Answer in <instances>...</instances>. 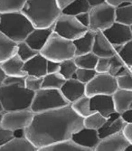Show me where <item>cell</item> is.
I'll use <instances>...</instances> for the list:
<instances>
[{
    "mask_svg": "<svg viewBox=\"0 0 132 151\" xmlns=\"http://www.w3.org/2000/svg\"><path fill=\"white\" fill-rule=\"evenodd\" d=\"M82 127L83 118L79 116L68 104L34 113L31 124L24 130L25 137L39 150L56 142L72 139V136Z\"/></svg>",
    "mask_w": 132,
    "mask_h": 151,
    "instance_id": "cell-1",
    "label": "cell"
},
{
    "mask_svg": "<svg viewBox=\"0 0 132 151\" xmlns=\"http://www.w3.org/2000/svg\"><path fill=\"white\" fill-rule=\"evenodd\" d=\"M21 12L27 17L34 28L52 26L62 15L55 0H26Z\"/></svg>",
    "mask_w": 132,
    "mask_h": 151,
    "instance_id": "cell-2",
    "label": "cell"
},
{
    "mask_svg": "<svg viewBox=\"0 0 132 151\" xmlns=\"http://www.w3.org/2000/svg\"><path fill=\"white\" fill-rule=\"evenodd\" d=\"M34 96V91L22 83L0 84V101L4 111L30 109Z\"/></svg>",
    "mask_w": 132,
    "mask_h": 151,
    "instance_id": "cell-3",
    "label": "cell"
},
{
    "mask_svg": "<svg viewBox=\"0 0 132 151\" xmlns=\"http://www.w3.org/2000/svg\"><path fill=\"white\" fill-rule=\"evenodd\" d=\"M34 28L21 11L0 14V32L16 43L24 41Z\"/></svg>",
    "mask_w": 132,
    "mask_h": 151,
    "instance_id": "cell-4",
    "label": "cell"
},
{
    "mask_svg": "<svg viewBox=\"0 0 132 151\" xmlns=\"http://www.w3.org/2000/svg\"><path fill=\"white\" fill-rule=\"evenodd\" d=\"M39 52L46 60L61 63L65 60L74 58L75 47L72 41L65 39L52 32L46 44Z\"/></svg>",
    "mask_w": 132,
    "mask_h": 151,
    "instance_id": "cell-5",
    "label": "cell"
},
{
    "mask_svg": "<svg viewBox=\"0 0 132 151\" xmlns=\"http://www.w3.org/2000/svg\"><path fill=\"white\" fill-rule=\"evenodd\" d=\"M70 104L62 96L60 90L42 88L34 92L30 109L34 113L43 112L62 108Z\"/></svg>",
    "mask_w": 132,
    "mask_h": 151,
    "instance_id": "cell-6",
    "label": "cell"
},
{
    "mask_svg": "<svg viewBox=\"0 0 132 151\" xmlns=\"http://www.w3.org/2000/svg\"><path fill=\"white\" fill-rule=\"evenodd\" d=\"M89 30L92 32L104 31L116 21V7L108 3L90 7Z\"/></svg>",
    "mask_w": 132,
    "mask_h": 151,
    "instance_id": "cell-7",
    "label": "cell"
},
{
    "mask_svg": "<svg viewBox=\"0 0 132 151\" xmlns=\"http://www.w3.org/2000/svg\"><path fill=\"white\" fill-rule=\"evenodd\" d=\"M88 30V27L82 24L74 16L66 15L62 13L54 24V32L71 41L81 37Z\"/></svg>",
    "mask_w": 132,
    "mask_h": 151,
    "instance_id": "cell-8",
    "label": "cell"
},
{
    "mask_svg": "<svg viewBox=\"0 0 132 151\" xmlns=\"http://www.w3.org/2000/svg\"><path fill=\"white\" fill-rule=\"evenodd\" d=\"M118 89L116 77L108 73H96L90 81L85 84V95L91 97L94 95H112Z\"/></svg>",
    "mask_w": 132,
    "mask_h": 151,
    "instance_id": "cell-9",
    "label": "cell"
},
{
    "mask_svg": "<svg viewBox=\"0 0 132 151\" xmlns=\"http://www.w3.org/2000/svg\"><path fill=\"white\" fill-rule=\"evenodd\" d=\"M34 115V113L30 109L4 111L1 127L12 131L19 129H26L31 124Z\"/></svg>",
    "mask_w": 132,
    "mask_h": 151,
    "instance_id": "cell-10",
    "label": "cell"
},
{
    "mask_svg": "<svg viewBox=\"0 0 132 151\" xmlns=\"http://www.w3.org/2000/svg\"><path fill=\"white\" fill-rule=\"evenodd\" d=\"M102 33L113 46L123 45L132 39L129 25H126L116 21L109 28L102 31Z\"/></svg>",
    "mask_w": 132,
    "mask_h": 151,
    "instance_id": "cell-11",
    "label": "cell"
},
{
    "mask_svg": "<svg viewBox=\"0 0 132 151\" xmlns=\"http://www.w3.org/2000/svg\"><path fill=\"white\" fill-rule=\"evenodd\" d=\"M72 139L88 151H94L100 140L98 130L85 127H82L81 129L76 131L72 136Z\"/></svg>",
    "mask_w": 132,
    "mask_h": 151,
    "instance_id": "cell-12",
    "label": "cell"
},
{
    "mask_svg": "<svg viewBox=\"0 0 132 151\" xmlns=\"http://www.w3.org/2000/svg\"><path fill=\"white\" fill-rule=\"evenodd\" d=\"M128 144L121 131L100 139L94 151H124Z\"/></svg>",
    "mask_w": 132,
    "mask_h": 151,
    "instance_id": "cell-13",
    "label": "cell"
},
{
    "mask_svg": "<svg viewBox=\"0 0 132 151\" xmlns=\"http://www.w3.org/2000/svg\"><path fill=\"white\" fill-rule=\"evenodd\" d=\"M62 96L70 104L85 95V84L75 78L65 80L60 89Z\"/></svg>",
    "mask_w": 132,
    "mask_h": 151,
    "instance_id": "cell-14",
    "label": "cell"
},
{
    "mask_svg": "<svg viewBox=\"0 0 132 151\" xmlns=\"http://www.w3.org/2000/svg\"><path fill=\"white\" fill-rule=\"evenodd\" d=\"M90 102L92 111H98L106 118L115 112L112 95L100 94L91 96L90 97Z\"/></svg>",
    "mask_w": 132,
    "mask_h": 151,
    "instance_id": "cell-15",
    "label": "cell"
},
{
    "mask_svg": "<svg viewBox=\"0 0 132 151\" xmlns=\"http://www.w3.org/2000/svg\"><path fill=\"white\" fill-rule=\"evenodd\" d=\"M52 32H54V25L46 27V28H34L25 38L24 42L33 49L40 52Z\"/></svg>",
    "mask_w": 132,
    "mask_h": 151,
    "instance_id": "cell-16",
    "label": "cell"
},
{
    "mask_svg": "<svg viewBox=\"0 0 132 151\" xmlns=\"http://www.w3.org/2000/svg\"><path fill=\"white\" fill-rule=\"evenodd\" d=\"M125 125H126V122L121 117V114L116 111L113 112L107 118L106 122L104 123V125L100 129H98V134H99L100 139L105 138V137L112 135V134L121 132Z\"/></svg>",
    "mask_w": 132,
    "mask_h": 151,
    "instance_id": "cell-17",
    "label": "cell"
},
{
    "mask_svg": "<svg viewBox=\"0 0 132 151\" xmlns=\"http://www.w3.org/2000/svg\"><path fill=\"white\" fill-rule=\"evenodd\" d=\"M47 60L38 52L36 55L24 63V71L26 75L44 77L47 73Z\"/></svg>",
    "mask_w": 132,
    "mask_h": 151,
    "instance_id": "cell-18",
    "label": "cell"
},
{
    "mask_svg": "<svg viewBox=\"0 0 132 151\" xmlns=\"http://www.w3.org/2000/svg\"><path fill=\"white\" fill-rule=\"evenodd\" d=\"M92 52L98 57H112L117 54L114 46L110 43L101 31L96 32L94 35V42L92 46Z\"/></svg>",
    "mask_w": 132,
    "mask_h": 151,
    "instance_id": "cell-19",
    "label": "cell"
},
{
    "mask_svg": "<svg viewBox=\"0 0 132 151\" xmlns=\"http://www.w3.org/2000/svg\"><path fill=\"white\" fill-rule=\"evenodd\" d=\"M112 99L115 111L121 114L130 107L132 102V91L118 88L112 94Z\"/></svg>",
    "mask_w": 132,
    "mask_h": 151,
    "instance_id": "cell-20",
    "label": "cell"
},
{
    "mask_svg": "<svg viewBox=\"0 0 132 151\" xmlns=\"http://www.w3.org/2000/svg\"><path fill=\"white\" fill-rule=\"evenodd\" d=\"M24 63L20 57L15 53L14 55L6 60L1 63V66L5 73L7 76H18L25 77L26 73L24 71Z\"/></svg>",
    "mask_w": 132,
    "mask_h": 151,
    "instance_id": "cell-21",
    "label": "cell"
},
{
    "mask_svg": "<svg viewBox=\"0 0 132 151\" xmlns=\"http://www.w3.org/2000/svg\"><path fill=\"white\" fill-rule=\"evenodd\" d=\"M0 151H38V148L26 137H14L8 143L0 147Z\"/></svg>",
    "mask_w": 132,
    "mask_h": 151,
    "instance_id": "cell-22",
    "label": "cell"
},
{
    "mask_svg": "<svg viewBox=\"0 0 132 151\" xmlns=\"http://www.w3.org/2000/svg\"><path fill=\"white\" fill-rule=\"evenodd\" d=\"M95 33L88 30L83 35L72 41L75 47V56L88 53L92 51Z\"/></svg>",
    "mask_w": 132,
    "mask_h": 151,
    "instance_id": "cell-23",
    "label": "cell"
},
{
    "mask_svg": "<svg viewBox=\"0 0 132 151\" xmlns=\"http://www.w3.org/2000/svg\"><path fill=\"white\" fill-rule=\"evenodd\" d=\"M17 43L0 32V63L16 53Z\"/></svg>",
    "mask_w": 132,
    "mask_h": 151,
    "instance_id": "cell-24",
    "label": "cell"
},
{
    "mask_svg": "<svg viewBox=\"0 0 132 151\" xmlns=\"http://www.w3.org/2000/svg\"><path fill=\"white\" fill-rule=\"evenodd\" d=\"M38 151H88V150L81 146H79L72 139H70L42 147Z\"/></svg>",
    "mask_w": 132,
    "mask_h": 151,
    "instance_id": "cell-25",
    "label": "cell"
},
{
    "mask_svg": "<svg viewBox=\"0 0 132 151\" xmlns=\"http://www.w3.org/2000/svg\"><path fill=\"white\" fill-rule=\"evenodd\" d=\"M70 105L73 111L82 118H85L92 112V111L90 109V97L87 95H84L82 97L79 98L78 100L72 102Z\"/></svg>",
    "mask_w": 132,
    "mask_h": 151,
    "instance_id": "cell-26",
    "label": "cell"
},
{
    "mask_svg": "<svg viewBox=\"0 0 132 151\" xmlns=\"http://www.w3.org/2000/svg\"><path fill=\"white\" fill-rule=\"evenodd\" d=\"M98 59L99 57L92 52L81 54V55H76L73 58L77 67L83 68V69H95Z\"/></svg>",
    "mask_w": 132,
    "mask_h": 151,
    "instance_id": "cell-27",
    "label": "cell"
},
{
    "mask_svg": "<svg viewBox=\"0 0 132 151\" xmlns=\"http://www.w3.org/2000/svg\"><path fill=\"white\" fill-rule=\"evenodd\" d=\"M90 6L89 5L87 0H74L70 5L63 8L62 10V13L75 17L81 13L90 11Z\"/></svg>",
    "mask_w": 132,
    "mask_h": 151,
    "instance_id": "cell-28",
    "label": "cell"
},
{
    "mask_svg": "<svg viewBox=\"0 0 132 151\" xmlns=\"http://www.w3.org/2000/svg\"><path fill=\"white\" fill-rule=\"evenodd\" d=\"M106 119L107 118L101 115L100 112L92 111L90 115L83 118V127L98 130L104 125Z\"/></svg>",
    "mask_w": 132,
    "mask_h": 151,
    "instance_id": "cell-29",
    "label": "cell"
},
{
    "mask_svg": "<svg viewBox=\"0 0 132 151\" xmlns=\"http://www.w3.org/2000/svg\"><path fill=\"white\" fill-rule=\"evenodd\" d=\"M65 79L59 73H46L43 77V85L42 88L45 89H57L60 90L64 83Z\"/></svg>",
    "mask_w": 132,
    "mask_h": 151,
    "instance_id": "cell-30",
    "label": "cell"
},
{
    "mask_svg": "<svg viewBox=\"0 0 132 151\" xmlns=\"http://www.w3.org/2000/svg\"><path fill=\"white\" fill-rule=\"evenodd\" d=\"M116 22L126 25L132 24V4L116 7Z\"/></svg>",
    "mask_w": 132,
    "mask_h": 151,
    "instance_id": "cell-31",
    "label": "cell"
},
{
    "mask_svg": "<svg viewBox=\"0 0 132 151\" xmlns=\"http://www.w3.org/2000/svg\"><path fill=\"white\" fill-rule=\"evenodd\" d=\"M26 0H0V14L21 11Z\"/></svg>",
    "mask_w": 132,
    "mask_h": 151,
    "instance_id": "cell-32",
    "label": "cell"
},
{
    "mask_svg": "<svg viewBox=\"0 0 132 151\" xmlns=\"http://www.w3.org/2000/svg\"><path fill=\"white\" fill-rule=\"evenodd\" d=\"M77 65L72 59H68L60 63V69H59V73L65 79L68 80L71 78H73L76 70H77Z\"/></svg>",
    "mask_w": 132,
    "mask_h": 151,
    "instance_id": "cell-33",
    "label": "cell"
},
{
    "mask_svg": "<svg viewBox=\"0 0 132 151\" xmlns=\"http://www.w3.org/2000/svg\"><path fill=\"white\" fill-rule=\"evenodd\" d=\"M36 50L33 49L30 47L27 44H26L24 41L20 43H17V48H16V54L20 57V59L23 62H25L29 60L30 58L34 57V55L38 53Z\"/></svg>",
    "mask_w": 132,
    "mask_h": 151,
    "instance_id": "cell-34",
    "label": "cell"
},
{
    "mask_svg": "<svg viewBox=\"0 0 132 151\" xmlns=\"http://www.w3.org/2000/svg\"><path fill=\"white\" fill-rule=\"evenodd\" d=\"M118 55L121 57L125 65L132 67V39L122 45L121 49L118 52Z\"/></svg>",
    "mask_w": 132,
    "mask_h": 151,
    "instance_id": "cell-35",
    "label": "cell"
},
{
    "mask_svg": "<svg viewBox=\"0 0 132 151\" xmlns=\"http://www.w3.org/2000/svg\"><path fill=\"white\" fill-rule=\"evenodd\" d=\"M96 71L94 69H83V68H77L76 73L73 78L80 81L84 84H87L89 81H90L95 75Z\"/></svg>",
    "mask_w": 132,
    "mask_h": 151,
    "instance_id": "cell-36",
    "label": "cell"
},
{
    "mask_svg": "<svg viewBox=\"0 0 132 151\" xmlns=\"http://www.w3.org/2000/svg\"><path fill=\"white\" fill-rule=\"evenodd\" d=\"M24 85L26 89L31 90L33 91H36L38 90L42 89L43 85V77H37V76H31L26 75L24 77Z\"/></svg>",
    "mask_w": 132,
    "mask_h": 151,
    "instance_id": "cell-37",
    "label": "cell"
},
{
    "mask_svg": "<svg viewBox=\"0 0 132 151\" xmlns=\"http://www.w3.org/2000/svg\"><path fill=\"white\" fill-rule=\"evenodd\" d=\"M118 88L132 91V73H127L125 75L116 77Z\"/></svg>",
    "mask_w": 132,
    "mask_h": 151,
    "instance_id": "cell-38",
    "label": "cell"
},
{
    "mask_svg": "<svg viewBox=\"0 0 132 151\" xmlns=\"http://www.w3.org/2000/svg\"><path fill=\"white\" fill-rule=\"evenodd\" d=\"M124 65H125V63L121 59V57L118 55V53L115 54L114 56L110 57V69H109L108 73H110V75L115 77L117 73L120 71L121 68Z\"/></svg>",
    "mask_w": 132,
    "mask_h": 151,
    "instance_id": "cell-39",
    "label": "cell"
},
{
    "mask_svg": "<svg viewBox=\"0 0 132 151\" xmlns=\"http://www.w3.org/2000/svg\"><path fill=\"white\" fill-rule=\"evenodd\" d=\"M110 65V57H99L98 62L95 66V71L97 73H108Z\"/></svg>",
    "mask_w": 132,
    "mask_h": 151,
    "instance_id": "cell-40",
    "label": "cell"
},
{
    "mask_svg": "<svg viewBox=\"0 0 132 151\" xmlns=\"http://www.w3.org/2000/svg\"><path fill=\"white\" fill-rule=\"evenodd\" d=\"M14 138V131L0 126V147L5 146Z\"/></svg>",
    "mask_w": 132,
    "mask_h": 151,
    "instance_id": "cell-41",
    "label": "cell"
},
{
    "mask_svg": "<svg viewBox=\"0 0 132 151\" xmlns=\"http://www.w3.org/2000/svg\"><path fill=\"white\" fill-rule=\"evenodd\" d=\"M24 82V77H18V76H6L5 80L1 84H14V83H22Z\"/></svg>",
    "mask_w": 132,
    "mask_h": 151,
    "instance_id": "cell-42",
    "label": "cell"
},
{
    "mask_svg": "<svg viewBox=\"0 0 132 151\" xmlns=\"http://www.w3.org/2000/svg\"><path fill=\"white\" fill-rule=\"evenodd\" d=\"M59 69H60V63L55 62V61L47 60V64H46L47 73H59Z\"/></svg>",
    "mask_w": 132,
    "mask_h": 151,
    "instance_id": "cell-43",
    "label": "cell"
},
{
    "mask_svg": "<svg viewBox=\"0 0 132 151\" xmlns=\"http://www.w3.org/2000/svg\"><path fill=\"white\" fill-rule=\"evenodd\" d=\"M75 17L82 24H83L84 26L89 28V25H90V13H89V11L79 14V15L75 16Z\"/></svg>",
    "mask_w": 132,
    "mask_h": 151,
    "instance_id": "cell-44",
    "label": "cell"
},
{
    "mask_svg": "<svg viewBox=\"0 0 132 151\" xmlns=\"http://www.w3.org/2000/svg\"><path fill=\"white\" fill-rule=\"evenodd\" d=\"M122 134L125 137V139L128 141V143L132 144V124L126 123L122 129Z\"/></svg>",
    "mask_w": 132,
    "mask_h": 151,
    "instance_id": "cell-45",
    "label": "cell"
},
{
    "mask_svg": "<svg viewBox=\"0 0 132 151\" xmlns=\"http://www.w3.org/2000/svg\"><path fill=\"white\" fill-rule=\"evenodd\" d=\"M106 3L110 4L114 7H118L128 4H132V0H106Z\"/></svg>",
    "mask_w": 132,
    "mask_h": 151,
    "instance_id": "cell-46",
    "label": "cell"
},
{
    "mask_svg": "<svg viewBox=\"0 0 132 151\" xmlns=\"http://www.w3.org/2000/svg\"><path fill=\"white\" fill-rule=\"evenodd\" d=\"M121 117L123 119V120L126 123H130V124H132V109L129 108L128 109H127L126 111L121 114Z\"/></svg>",
    "mask_w": 132,
    "mask_h": 151,
    "instance_id": "cell-47",
    "label": "cell"
},
{
    "mask_svg": "<svg viewBox=\"0 0 132 151\" xmlns=\"http://www.w3.org/2000/svg\"><path fill=\"white\" fill-rule=\"evenodd\" d=\"M55 1H56L58 6L60 7V9L62 10L63 8H65L68 5H70L72 1H74V0H55Z\"/></svg>",
    "mask_w": 132,
    "mask_h": 151,
    "instance_id": "cell-48",
    "label": "cell"
},
{
    "mask_svg": "<svg viewBox=\"0 0 132 151\" xmlns=\"http://www.w3.org/2000/svg\"><path fill=\"white\" fill-rule=\"evenodd\" d=\"M89 5L90 6V7H93L99 5H101L103 3H106V0H87Z\"/></svg>",
    "mask_w": 132,
    "mask_h": 151,
    "instance_id": "cell-49",
    "label": "cell"
},
{
    "mask_svg": "<svg viewBox=\"0 0 132 151\" xmlns=\"http://www.w3.org/2000/svg\"><path fill=\"white\" fill-rule=\"evenodd\" d=\"M14 137H16V138H22V137H25L24 129H19L14 130Z\"/></svg>",
    "mask_w": 132,
    "mask_h": 151,
    "instance_id": "cell-50",
    "label": "cell"
},
{
    "mask_svg": "<svg viewBox=\"0 0 132 151\" xmlns=\"http://www.w3.org/2000/svg\"><path fill=\"white\" fill-rule=\"evenodd\" d=\"M6 76V74L5 73V72H4V70H3V68H2V66H1V63H0V84H1L2 82H3V81L5 80Z\"/></svg>",
    "mask_w": 132,
    "mask_h": 151,
    "instance_id": "cell-51",
    "label": "cell"
},
{
    "mask_svg": "<svg viewBox=\"0 0 132 151\" xmlns=\"http://www.w3.org/2000/svg\"><path fill=\"white\" fill-rule=\"evenodd\" d=\"M124 151H132V144H128V146H127V147L125 148V150Z\"/></svg>",
    "mask_w": 132,
    "mask_h": 151,
    "instance_id": "cell-52",
    "label": "cell"
},
{
    "mask_svg": "<svg viewBox=\"0 0 132 151\" xmlns=\"http://www.w3.org/2000/svg\"><path fill=\"white\" fill-rule=\"evenodd\" d=\"M3 113H4V112H0V126H1V123H2V118H3Z\"/></svg>",
    "mask_w": 132,
    "mask_h": 151,
    "instance_id": "cell-53",
    "label": "cell"
},
{
    "mask_svg": "<svg viewBox=\"0 0 132 151\" xmlns=\"http://www.w3.org/2000/svg\"><path fill=\"white\" fill-rule=\"evenodd\" d=\"M0 112H4V109H3V106H2L1 101H0Z\"/></svg>",
    "mask_w": 132,
    "mask_h": 151,
    "instance_id": "cell-54",
    "label": "cell"
},
{
    "mask_svg": "<svg viewBox=\"0 0 132 151\" xmlns=\"http://www.w3.org/2000/svg\"><path fill=\"white\" fill-rule=\"evenodd\" d=\"M129 28H130V32H131V35H132V24L129 25Z\"/></svg>",
    "mask_w": 132,
    "mask_h": 151,
    "instance_id": "cell-55",
    "label": "cell"
},
{
    "mask_svg": "<svg viewBox=\"0 0 132 151\" xmlns=\"http://www.w3.org/2000/svg\"><path fill=\"white\" fill-rule=\"evenodd\" d=\"M128 69H129V71H130V73H132V67H128Z\"/></svg>",
    "mask_w": 132,
    "mask_h": 151,
    "instance_id": "cell-56",
    "label": "cell"
},
{
    "mask_svg": "<svg viewBox=\"0 0 132 151\" xmlns=\"http://www.w3.org/2000/svg\"><path fill=\"white\" fill-rule=\"evenodd\" d=\"M129 108H131V109H132V102H131V104H130V107H129Z\"/></svg>",
    "mask_w": 132,
    "mask_h": 151,
    "instance_id": "cell-57",
    "label": "cell"
}]
</instances>
